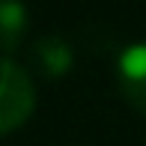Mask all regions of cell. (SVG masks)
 I'll return each mask as SVG.
<instances>
[{"instance_id": "3", "label": "cell", "mask_w": 146, "mask_h": 146, "mask_svg": "<svg viewBox=\"0 0 146 146\" xmlns=\"http://www.w3.org/2000/svg\"><path fill=\"white\" fill-rule=\"evenodd\" d=\"M30 63L45 78H63L75 63V51L63 36H42L30 48Z\"/></svg>"}, {"instance_id": "2", "label": "cell", "mask_w": 146, "mask_h": 146, "mask_svg": "<svg viewBox=\"0 0 146 146\" xmlns=\"http://www.w3.org/2000/svg\"><path fill=\"white\" fill-rule=\"evenodd\" d=\"M122 98L134 110L146 113V42H131L116 60Z\"/></svg>"}, {"instance_id": "4", "label": "cell", "mask_w": 146, "mask_h": 146, "mask_svg": "<svg viewBox=\"0 0 146 146\" xmlns=\"http://www.w3.org/2000/svg\"><path fill=\"white\" fill-rule=\"evenodd\" d=\"M30 12L21 3H0V51H15L27 33Z\"/></svg>"}, {"instance_id": "1", "label": "cell", "mask_w": 146, "mask_h": 146, "mask_svg": "<svg viewBox=\"0 0 146 146\" xmlns=\"http://www.w3.org/2000/svg\"><path fill=\"white\" fill-rule=\"evenodd\" d=\"M36 104L33 78L18 63L0 57V134L24 125Z\"/></svg>"}]
</instances>
